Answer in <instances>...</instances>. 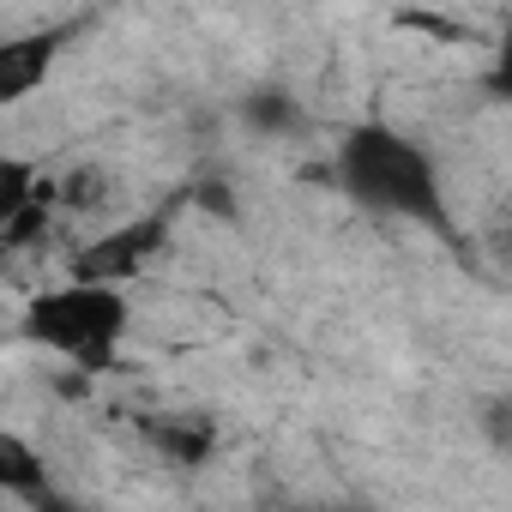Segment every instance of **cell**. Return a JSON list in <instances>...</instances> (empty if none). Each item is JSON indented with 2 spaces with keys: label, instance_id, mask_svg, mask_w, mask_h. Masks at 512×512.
<instances>
[{
  "label": "cell",
  "instance_id": "cell-1",
  "mask_svg": "<svg viewBox=\"0 0 512 512\" xmlns=\"http://www.w3.org/2000/svg\"><path fill=\"white\" fill-rule=\"evenodd\" d=\"M332 181L338 193L386 223H416L452 241V211L440 193V169L422 139H410L392 121H356L332 145Z\"/></svg>",
  "mask_w": 512,
  "mask_h": 512
},
{
  "label": "cell",
  "instance_id": "cell-2",
  "mask_svg": "<svg viewBox=\"0 0 512 512\" xmlns=\"http://www.w3.org/2000/svg\"><path fill=\"white\" fill-rule=\"evenodd\" d=\"M127 326H133V302L127 290H109V284H55V290H37L19 314V338L49 350L55 362H67L73 374H109L121 362V344H127Z\"/></svg>",
  "mask_w": 512,
  "mask_h": 512
},
{
  "label": "cell",
  "instance_id": "cell-3",
  "mask_svg": "<svg viewBox=\"0 0 512 512\" xmlns=\"http://www.w3.org/2000/svg\"><path fill=\"white\" fill-rule=\"evenodd\" d=\"M175 235V205H157V211H139V217H121L109 229H97L91 241L73 247L67 260V278L73 284H109V290H127L145 278V266L169 247Z\"/></svg>",
  "mask_w": 512,
  "mask_h": 512
},
{
  "label": "cell",
  "instance_id": "cell-4",
  "mask_svg": "<svg viewBox=\"0 0 512 512\" xmlns=\"http://www.w3.org/2000/svg\"><path fill=\"white\" fill-rule=\"evenodd\" d=\"M91 19L73 13V19H55V25H31V31H13V37H0V103H25L37 85H49L61 49L85 31Z\"/></svg>",
  "mask_w": 512,
  "mask_h": 512
},
{
  "label": "cell",
  "instance_id": "cell-5",
  "mask_svg": "<svg viewBox=\"0 0 512 512\" xmlns=\"http://www.w3.org/2000/svg\"><path fill=\"white\" fill-rule=\"evenodd\" d=\"M145 446L175 464V470H199L211 452H217V422L199 416V410H163V416H145Z\"/></svg>",
  "mask_w": 512,
  "mask_h": 512
},
{
  "label": "cell",
  "instance_id": "cell-6",
  "mask_svg": "<svg viewBox=\"0 0 512 512\" xmlns=\"http://www.w3.org/2000/svg\"><path fill=\"white\" fill-rule=\"evenodd\" d=\"M0 488H7L19 506H49L61 488H55V470H49V458L25 440V434H0Z\"/></svg>",
  "mask_w": 512,
  "mask_h": 512
},
{
  "label": "cell",
  "instance_id": "cell-7",
  "mask_svg": "<svg viewBox=\"0 0 512 512\" xmlns=\"http://www.w3.org/2000/svg\"><path fill=\"white\" fill-rule=\"evenodd\" d=\"M482 97H494V103L512 109V19H506L500 37L488 43V61H482Z\"/></svg>",
  "mask_w": 512,
  "mask_h": 512
},
{
  "label": "cell",
  "instance_id": "cell-8",
  "mask_svg": "<svg viewBox=\"0 0 512 512\" xmlns=\"http://www.w3.org/2000/svg\"><path fill=\"white\" fill-rule=\"evenodd\" d=\"M241 115H247L253 127H266V133H290V127H302V115H296V103H290L284 91H253V97L241 103Z\"/></svg>",
  "mask_w": 512,
  "mask_h": 512
},
{
  "label": "cell",
  "instance_id": "cell-9",
  "mask_svg": "<svg viewBox=\"0 0 512 512\" xmlns=\"http://www.w3.org/2000/svg\"><path fill=\"white\" fill-rule=\"evenodd\" d=\"M482 428H488V440H494L500 452H512V392H494V398L482 404Z\"/></svg>",
  "mask_w": 512,
  "mask_h": 512
}]
</instances>
